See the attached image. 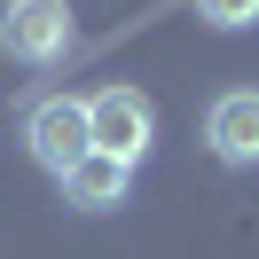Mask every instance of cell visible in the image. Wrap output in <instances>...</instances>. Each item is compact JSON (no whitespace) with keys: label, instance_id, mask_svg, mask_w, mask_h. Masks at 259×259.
<instances>
[{"label":"cell","instance_id":"cell-1","mask_svg":"<svg viewBox=\"0 0 259 259\" xmlns=\"http://www.w3.org/2000/svg\"><path fill=\"white\" fill-rule=\"evenodd\" d=\"M79 48V24H71V0H8L0 8V55L24 71H55Z\"/></svg>","mask_w":259,"mask_h":259},{"label":"cell","instance_id":"cell-2","mask_svg":"<svg viewBox=\"0 0 259 259\" xmlns=\"http://www.w3.org/2000/svg\"><path fill=\"white\" fill-rule=\"evenodd\" d=\"M87 134H95L102 157L142 165L149 142H157V102H149L142 87H95V95H87Z\"/></svg>","mask_w":259,"mask_h":259},{"label":"cell","instance_id":"cell-3","mask_svg":"<svg viewBox=\"0 0 259 259\" xmlns=\"http://www.w3.org/2000/svg\"><path fill=\"white\" fill-rule=\"evenodd\" d=\"M24 149H32V165H48V173L63 181L71 165L95 149V134H87V102H79V95H39V102H24Z\"/></svg>","mask_w":259,"mask_h":259},{"label":"cell","instance_id":"cell-4","mask_svg":"<svg viewBox=\"0 0 259 259\" xmlns=\"http://www.w3.org/2000/svg\"><path fill=\"white\" fill-rule=\"evenodd\" d=\"M204 149L220 165H236V173L259 165V87H228V95L204 110Z\"/></svg>","mask_w":259,"mask_h":259},{"label":"cell","instance_id":"cell-5","mask_svg":"<svg viewBox=\"0 0 259 259\" xmlns=\"http://www.w3.org/2000/svg\"><path fill=\"white\" fill-rule=\"evenodd\" d=\"M126 189H134V165H126V157H102V149H87V157L63 173V204H79V212L126 204Z\"/></svg>","mask_w":259,"mask_h":259},{"label":"cell","instance_id":"cell-6","mask_svg":"<svg viewBox=\"0 0 259 259\" xmlns=\"http://www.w3.org/2000/svg\"><path fill=\"white\" fill-rule=\"evenodd\" d=\"M196 16H204L212 32H251V24H259V0H196Z\"/></svg>","mask_w":259,"mask_h":259}]
</instances>
